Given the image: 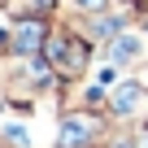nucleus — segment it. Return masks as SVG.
I'll return each instance as SVG.
<instances>
[{"mask_svg": "<svg viewBox=\"0 0 148 148\" xmlns=\"http://www.w3.org/2000/svg\"><path fill=\"white\" fill-rule=\"evenodd\" d=\"M87 135H92V122H87V118H70V122H65V131H61V148L83 144Z\"/></svg>", "mask_w": 148, "mask_h": 148, "instance_id": "1", "label": "nucleus"}, {"mask_svg": "<svg viewBox=\"0 0 148 148\" xmlns=\"http://www.w3.org/2000/svg\"><path fill=\"white\" fill-rule=\"evenodd\" d=\"M83 5H100V0H83Z\"/></svg>", "mask_w": 148, "mask_h": 148, "instance_id": "5", "label": "nucleus"}, {"mask_svg": "<svg viewBox=\"0 0 148 148\" xmlns=\"http://www.w3.org/2000/svg\"><path fill=\"white\" fill-rule=\"evenodd\" d=\"M113 52H118V61H126V57L135 52V39H118V44H113Z\"/></svg>", "mask_w": 148, "mask_h": 148, "instance_id": "3", "label": "nucleus"}, {"mask_svg": "<svg viewBox=\"0 0 148 148\" xmlns=\"http://www.w3.org/2000/svg\"><path fill=\"white\" fill-rule=\"evenodd\" d=\"M135 105V87H122V96H118V109H131Z\"/></svg>", "mask_w": 148, "mask_h": 148, "instance_id": "4", "label": "nucleus"}, {"mask_svg": "<svg viewBox=\"0 0 148 148\" xmlns=\"http://www.w3.org/2000/svg\"><path fill=\"white\" fill-rule=\"evenodd\" d=\"M13 44H18V48H35V44H39V26H35V22H22L18 35H13Z\"/></svg>", "mask_w": 148, "mask_h": 148, "instance_id": "2", "label": "nucleus"}]
</instances>
